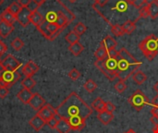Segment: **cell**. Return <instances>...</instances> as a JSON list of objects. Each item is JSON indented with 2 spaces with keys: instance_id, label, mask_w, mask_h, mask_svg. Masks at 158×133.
I'll return each instance as SVG.
<instances>
[{
  "instance_id": "cell-38",
  "label": "cell",
  "mask_w": 158,
  "mask_h": 133,
  "mask_svg": "<svg viewBox=\"0 0 158 133\" xmlns=\"http://www.w3.org/2000/svg\"><path fill=\"white\" fill-rule=\"evenodd\" d=\"M81 72L77 69H72L69 73H68V76L72 80V81H77L80 77H81Z\"/></svg>"
},
{
  "instance_id": "cell-50",
  "label": "cell",
  "mask_w": 158,
  "mask_h": 133,
  "mask_svg": "<svg viewBox=\"0 0 158 133\" xmlns=\"http://www.w3.org/2000/svg\"><path fill=\"white\" fill-rule=\"evenodd\" d=\"M36 5H38V6H40L41 5H43L44 4V2L45 1V0H32Z\"/></svg>"
},
{
  "instance_id": "cell-46",
  "label": "cell",
  "mask_w": 158,
  "mask_h": 133,
  "mask_svg": "<svg viewBox=\"0 0 158 133\" xmlns=\"http://www.w3.org/2000/svg\"><path fill=\"white\" fill-rule=\"evenodd\" d=\"M109 0H94V5H98L100 6H104L108 3Z\"/></svg>"
},
{
  "instance_id": "cell-40",
  "label": "cell",
  "mask_w": 158,
  "mask_h": 133,
  "mask_svg": "<svg viewBox=\"0 0 158 133\" xmlns=\"http://www.w3.org/2000/svg\"><path fill=\"white\" fill-rule=\"evenodd\" d=\"M148 17H149V14H148V11H147V7H146V6H144L141 7V8H140V10H139V18H138V19H141V18L145 19V18H148Z\"/></svg>"
},
{
  "instance_id": "cell-24",
  "label": "cell",
  "mask_w": 158,
  "mask_h": 133,
  "mask_svg": "<svg viewBox=\"0 0 158 133\" xmlns=\"http://www.w3.org/2000/svg\"><path fill=\"white\" fill-rule=\"evenodd\" d=\"M56 130L58 131V133H69L70 131H72L69 121L66 119H63V118H61L58 121Z\"/></svg>"
},
{
  "instance_id": "cell-8",
  "label": "cell",
  "mask_w": 158,
  "mask_h": 133,
  "mask_svg": "<svg viewBox=\"0 0 158 133\" xmlns=\"http://www.w3.org/2000/svg\"><path fill=\"white\" fill-rule=\"evenodd\" d=\"M19 78H20V74L18 72V70L15 71L6 70L0 79V86L10 88L19 80Z\"/></svg>"
},
{
  "instance_id": "cell-34",
  "label": "cell",
  "mask_w": 158,
  "mask_h": 133,
  "mask_svg": "<svg viewBox=\"0 0 158 133\" xmlns=\"http://www.w3.org/2000/svg\"><path fill=\"white\" fill-rule=\"evenodd\" d=\"M10 44H11V47H12L13 49L17 50V51H19L21 48L24 47V42H23L21 39H19V38H15V39L11 42Z\"/></svg>"
},
{
  "instance_id": "cell-12",
  "label": "cell",
  "mask_w": 158,
  "mask_h": 133,
  "mask_svg": "<svg viewBox=\"0 0 158 133\" xmlns=\"http://www.w3.org/2000/svg\"><path fill=\"white\" fill-rule=\"evenodd\" d=\"M31 12L27 8V7H22L21 10L18 13V15L16 16L17 21L19 23V25H21L22 27H27L31 21H30V17H31Z\"/></svg>"
},
{
  "instance_id": "cell-39",
  "label": "cell",
  "mask_w": 158,
  "mask_h": 133,
  "mask_svg": "<svg viewBox=\"0 0 158 133\" xmlns=\"http://www.w3.org/2000/svg\"><path fill=\"white\" fill-rule=\"evenodd\" d=\"M115 110H116V106H115V105H114L112 102L108 101V102H106V103H105L104 111H106V112H108V113H112V114H113Z\"/></svg>"
},
{
  "instance_id": "cell-31",
  "label": "cell",
  "mask_w": 158,
  "mask_h": 133,
  "mask_svg": "<svg viewBox=\"0 0 158 133\" xmlns=\"http://www.w3.org/2000/svg\"><path fill=\"white\" fill-rule=\"evenodd\" d=\"M83 88L88 92V93H94L97 89V84L93 80H87L86 82L83 84Z\"/></svg>"
},
{
  "instance_id": "cell-47",
  "label": "cell",
  "mask_w": 158,
  "mask_h": 133,
  "mask_svg": "<svg viewBox=\"0 0 158 133\" xmlns=\"http://www.w3.org/2000/svg\"><path fill=\"white\" fill-rule=\"evenodd\" d=\"M151 114H152V116H155V117H157L158 118V107L154 106L151 109Z\"/></svg>"
},
{
  "instance_id": "cell-36",
  "label": "cell",
  "mask_w": 158,
  "mask_h": 133,
  "mask_svg": "<svg viewBox=\"0 0 158 133\" xmlns=\"http://www.w3.org/2000/svg\"><path fill=\"white\" fill-rule=\"evenodd\" d=\"M61 118L56 114V116L55 117H53L51 119H49L47 122H46V125L50 128V129H52V130H56V126H57V123H58V121L60 120Z\"/></svg>"
},
{
  "instance_id": "cell-17",
  "label": "cell",
  "mask_w": 158,
  "mask_h": 133,
  "mask_svg": "<svg viewBox=\"0 0 158 133\" xmlns=\"http://www.w3.org/2000/svg\"><path fill=\"white\" fill-rule=\"evenodd\" d=\"M68 121H69L72 131H81L86 126V120H84L82 118H71Z\"/></svg>"
},
{
  "instance_id": "cell-26",
  "label": "cell",
  "mask_w": 158,
  "mask_h": 133,
  "mask_svg": "<svg viewBox=\"0 0 158 133\" xmlns=\"http://www.w3.org/2000/svg\"><path fill=\"white\" fill-rule=\"evenodd\" d=\"M107 55H108V52H107V50L106 49V47L104 46V44H103L102 42H101L99 47L97 48L96 52L94 53V56L96 57L97 60L101 61V60L106 59V58L107 57Z\"/></svg>"
},
{
  "instance_id": "cell-23",
  "label": "cell",
  "mask_w": 158,
  "mask_h": 133,
  "mask_svg": "<svg viewBox=\"0 0 158 133\" xmlns=\"http://www.w3.org/2000/svg\"><path fill=\"white\" fill-rule=\"evenodd\" d=\"M0 20L8 22V23H10V24H14V22L17 21V19H16V16H15L14 14H12V13L6 8V9H5V10L0 14Z\"/></svg>"
},
{
  "instance_id": "cell-41",
  "label": "cell",
  "mask_w": 158,
  "mask_h": 133,
  "mask_svg": "<svg viewBox=\"0 0 158 133\" xmlns=\"http://www.w3.org/2000/svg\"><path fill=\"white\" fill-rule=\"evenodd\" d=\"M148 3H149L148 0H135V2H134V4H133V6L140 9L141 7L146 6Z\"/></svg>"
},
{
  "instance_id": "cell-14",
  "label": "cell",
  "mask_w": 158,
  "mask_h": 133,
  "mask_svg": "<svg viewBox=\"0 0 158 133\" xmlns=\"http://www.w3.org/2000/svg\"><path fill=\"white\" fill-rule=\"evenodd\" d=\"M29 124H30V126H31L34 131H41V130L46 125V122H45L40 116H38V115L36 114L35 116H33V117L30 119Z\"/></svg>"
},
{
  "instance_id": "cell-57",
  "label": "cell",
  "mask_w": 158,
  "mask_h": 133,
  "mask_svg": "<svg viewBox=\"0 0 158 133\" xmlns=\"http://www.w3.org/2000/svg\"><path fill=\"white\" fill-rule=\"evenodd\" d=\"M154 1H156V2H158V0H154Z\"/></svg>"
},
{
  "instance_id": "cell-28",
  "label": "cell",
  "mask_w": 158,
  "mask_h": 133,
  "mask_svg": "<svg viewBox=\"0 0 158 133\" xmlns=\"http://www.w3.org/2000/svg\"><path fill=\"white\" fill-rule=\"evenodd\" d=\"M122 29L125 33L131 34L136 30V24L131 20H127L125 23L122 24Z\"/></svg>"
},
{
  "instance_id": "cell-29",
  "label": "cell",
  "mask_w": 158,
  "mask_h": 133,
  "mask_svg": "<svg viewBox=\"0 0 158 133\" xmlns=\"http://www.w3.org/2000/svg\"><path fill=\"white\" fill-rule=\"evenodd\" d=\"M80 39H81V36L78 35L74 31H69V32L66 35V37H65V40H66L69 44L78 43V42L80 41Z\"/></svg>"
},
{
  "instance_id": "cell-56",
  "label": "cell",
  "mask_w": 158,
  "mask_h": 133,
  "mask_svg": "<svg viewBox=\"0 0 158 133\" xmlns=\"http://www.w3.org/2000/svg\"><path fill=\"white\" fill-rule=\"evenodd\" d=\"M3 2H4V0H0V6H1L2 4H3Z\"/></svg>"
},
{
  "instance_id": "cell-45",
  "label": "cell",
  "mask_w": 158,
  "mask_h": 133,
  "mask_svg": "<svg viewBox=\"0 0 158 133\" xmlns=\"http://www.w3.org/2000/svg\"><path fill=\"white\" fill-rule=\"evenodd\" d=\"M18 2L22 7H27L29 6V4L31 2V0H18Z\"/></svg>"
},
{
  "instance_id": "cell-16",
  "label": "cell",
  "mask_w": 158,
  "mask_h": 133,
  "mask_svg": "<svg viewBox=\"0 0 158 133\" xmlns=\"http://www.w3.org/2000/svg\"><path fill=\"white\" fill-rule=\"evenodd\" d=\"M13 31H14L13 24L0 20V36L2 38H4V39L6 38Z\"/></svg>"
},
{
  "instance_id": "cell-51",
  "label": "cell",
  "mask_w": 158,
  "mask_h": 133,
  "mask_svg": "<svg viewBox=\"0 0 158 133\" xmlns=\"http://www.w3.org/2000/svg\"><path fill=\"white\" fill-rule=\"evenodd\" d=\"M127 5H131V6H133V4H134V2H135V0H123Z\"/></svg>"
},
{
  "instance_id": "cell-32",
  "label": "cell",
  "mask_w": 158,
  "mask_h": 133,
  "mask_svg": "<svg viewBox=\"0 0 158 133\" xmlns=\"http://www.w3.org/2000/svg\"><path fill=\"white\" fill-rule=\"evenodd\" d=\"M21 8H22V6L19 4L18 1H17V2H12V3L8 6V7H7V9H8L12 14H14L15 16L18 15V13L21 10Z\"/></svg>"
},
{
  "instance_id": "cell-35",
  "label": "cell",
  "mask_w": 158,
  "mask_h": 133,
  "mask_svg": "<svg viewBox=\"0 0 158 133\" xmlns=\"http://www.w3.org/2000/svg\"><path fill=\"white\" fill-rule=\"evenodd\" d=\"M86 30H87V27L82 23V22H79V23H77L75 26H74V28H73V31L78 34V35H82L85 31H86Z\"/></svg>"
},
{
  "instance_id": "cell-54",
  "label": "cell",
  "mask_w": 158,
  "mask_h": 133,
  "mask_svg": "<svg viewBox=\"0 0 158 133\" xmlns=\"http://www.w3.org/2000/svg\"><path fill=\"white\" fill-rule=\"evenodd\" d=\"M125 133H136V131H133L132 129H131V130H129L128 131H126Z\"/></svg>"
},
{
  "instance_id": "cell-3",
  "label": "cell",
  "mask_w": 158,
  "mask_h": 133,
  "mask_svg": "<svg viewBox=\"0 0 158 133\" xmlns=\"http://www.w3.org/2000/svg\"><path fill=\"white\" fill-rule=\"evenodd\" d=\"M37 10L43 15L44 20L49 23H55L58 16L63 13L72 14L60 0H45Z\"/></svg>"
},
{
  "instance_id": "cell-5",
  "label": "cell",
  "mask_w": 158,
  "mask_h": 133,
  "mask_svg": "<svg viewBox=\"0 0 158 133\" xmlns=\"http://www.w3.org/2000/svg\"><path fill=\"white\" fill-rule=\"evenodd\" d=\"M139 48L149 61L154 60L158 55V38L155 34L146 36L139 44Z\"/></svg>"
},
{
  "instance_id": "cell-4",
  "label": "cell",
  "mask_w": 158,
  "mask_h": 133,
  "mask_svg": "<svg viewBox=\"0 0 158 133\" xmlns=\"http://www.w3.org/2000/svg\"><path fill=\"white\" fill-rule=\"evenodd\" d=\"M94 66L111 81L118 78L117 67H118V51L116 49L108 51L107 57L104 60H96Z\"/></svg>"
},
{
  "instance_id": "cell-19",
  "label": "cell",
  "mask_w": 158,
  "mask_h": 133,
  "mask_svg": "<svg viewBox=\"0 0 158 133\" xmlns=\"http://www.w3.org/2000/svg\"><path fill=\"white\" fill-rule=\"evenodd\" d=\"M44 19L43 15H42L38 10H36V11H34V12H31V17H30V21H31V23H32L36 28H38V27L44 22Z\"/></svg>"
},
{
  "instance_id": "cell-18",
  "label": "cell",
  "mask_w": 158,
  "mask_h": 133,
  "mask_svg": "<svg viewBox=\"0 0 158 133\" xmlns=\"http://www.w3.org/2000/svg\"><path fill=\"white\" fill-rule=\"evenodd\" d=\"M97 118H98V120H99L102 124H104V125H108V124L114 119V114L108 113V112H106V111H103V112L98 113Z\"/></svg>"
},
{
  "instance_id": "cell-37",
  "label": "cell",
  "mask_w": 158,
  "mask_h": 133,
  "mask_svg": "<svg viewBox=\"0 0 158 133\" xmlns=\"http://www.w3.org/2000/svg\"><path fill=\"white\" fill-rule=\"evenodd\" d=\"M115 90H116L118 94H123V93L127 90V85H126L125 81H119L118 83H116V85H115Z\"/></svg>"
},
{
  "instance_id": "cell-1",
  "label": "cell",
  "mask_w": 158,
  "mask_h": 133,
  "mask_svg": "<svg viewBox=\"0 0 158 133\" xmlns=\"http://www.w3.org/2000/svg\"><path fill=\"white\" fill-rule=\"evenodd\" d=\"M56 113L60 118L66 120L75 118L86 120L93 114V108L77 93L72 92L56 108Z\"/></svg>"
},
{
  "instance_id": "cell-6",
  "label": "cell",
  "mask_w": 158,
  "mask_h": 133,
  "mask_svg": "<svg viewBox=\"0 0 158 133\" xmlns=\"http://www.w3.org/2000/svg\"><path fill=\"white\" fill-rule=\"evenodd\" d=\"M37 29L48 41H54L63 31V29H59L55 23H49L45 20Z\"/></svg>"
},
{
  "instance_id": "cell-44",
  "label": "cell",
  "mask_w": 158,
  "mask_h": 133,
  "mask_svg": "<svg viewBox=\"0 0 158 133\" xmlns=\"http://www.w3.org/2000/svg\"><path fill=\"white\" fill-rule=\"evenodd\" d=\"M38 5H36L32 0H31V2L29 4V6H27V8L31 11V12H34V11H36L37 9H38Z\"/></svg>"
},
{
  "instance_id": "cell-20",
  "label": "cell",
  "mask_w": 158,
  "mask_h": 133,
  "mask_svg": "<svg viewBox=\"0 0 158 133\" xmlns=\"http://www.w3.org/2000/svg\"><path fill=\"white\" fill-rule=\"evenodd\" d=\"M132 80L135 84L137 85H142L147 81V76L143 71L137 70L132 74Z\"/></svg>"
},
{
  "instance_id": "cell-53",
  "label": "cell",
  "mask_w": 158,
  "mask_h": 133,
  "mask_svg": "<svg viewBox=\"0 0 158 133\" xmlns=\"http://www.w3.org/2000/svg\"><path fill=\"white\" fill-rule=\"evenodd\" d=\"M153 132L154 133H158V126H156L154 129H153Z\"/></svg>"
},
{
  "instance_id": "cell-55",
  "label": "cell",
  "mask_w": 158,
  "mask_h": 133,
  "mask_svg": "<svg viewBox=\"0 0 158 133\" xmlns=\"http://www.w3.org/2000/svg\"><path fill=\"white\" fill-rule=\"evenodd\" d=\"M69 2H70V3H76L78 0H68Z\"/></svg>"
},
{
  "instance_id": "cell-9",
  "label": "cell",
  "mask_w": 158,
  "mask_h": 133,
  "mask_svg": "<svg viewBox=\"0 0 158 133\" xmlns=\"http://www.w3.org/2000/svg\"><path fill=\"white\" fill-rule=\"evenodd\" d=\"M1 64L4 66L6 70H9V71L18 70V69L21 66V63L12 55H7L1 61Z\"/></svg>"
},
{
  "instance_id": "cell-48",
  "label": "cell",
  "mask_w": 158,
  "mask_h": 133,
  "mask_svg": "<svg viewBox=\"0 0 158 133\" xmlns=\"http://www.w3.org/2000/svg\"><path fill=\"white\" fill-rule=\"evenodd\" d=\"M151 105L152 106H156L158 107V94L156 96H155L154 97V99L152 100V102H151Z\"/></svg>"
},
{
  "instance_id": "cell-2",
  "label": "cell",
  "mask_w": 158,
  "mask_h": 133,
  "mask_svg": "<svg viewBox=\"0 0 158 133\" xmlns=\"http://www.w3.org/2000/svg\"><path fill=\"white\" fill-rule=\"evenodd\" d=\"M141 66L142 62L138 61L126 48L123 47L118 51L117 76L119 81H127Z\"/></svg>"
},
{
  "instance_id": "cell-25",
  "label": "cell",
  "mask_w": 158,
  "mask_h": 133,
  "mask_svg": "<svg viewBox=\"0 0 158 133\" xmlns=\"http://www.w3.org/2000/svg\"><path fill=\"white\" fill-rule=\"evenodd\" d=\"M68 49H69V52H71V54H72L73 56H79L82 53V51L84 50V46H83L80 42H78V43L69 44V46Z\"/></svg>"
},
{
  "instance_id": "cell-13",
  "label": "cell",
  "mask_w": 158,
  "mask_h": 133,
  "mask_svg": "<svg viewBox=\"0 0 158 133\" xmlns=\"http://www.w3.org/2000/svg\"><path fill=\"white\" fill-rule=\"evenodd\" d=\"M39 71V66L33 61H28L22 68V74L25 77H31Z\"/></svg>"
},
{
  "instance_id": "cell-42",
  "label": "cell",
  "mask_w": 158,
  "mask_h": 133,
  "mask_svg": "<svg viewBox=\"0 0 158 133\" xmlns=\"http://www.w3.org/2000/svg\"><path fill=\"white\" fill-rule=\"evenodd\" d=\"M9 94V88L6 87H1L0 86V98L5 99Z\"/></svg>"
},
{
  "instance_id": "cell-33",
  "label": "cell",
  "mask_w": 158,
  "mask_h": 133,
  "mask_svg": "<svg viewBox=\"0 0 158 133\" xmlns=\"http://www.w3.org/2000/svg\"><path fill=\"white\" fill-rule=\"evenodd\" d=\"M109 24L111 25V31L114 35L116 36H121L123 34H125L123 29H122V25H119V24H115V25H112L110 22Z\"/></svg>"
},
{
  "instance_id": "cell-7",
  "label": "cell",
  "mask_w": 158,
  "mask_h": 133,
  "mask_svg": "<svg viewBox=\"0 0 158 133\" xmlns=\"http://www.w3.org/2000/svg\"><path fill=\"white\" fill-rule=\"evenodd\" d=\"M128 102L137 111H141L145 106L149 105V99H148V97L141 90H137L128 99Z\"/></svg>"
},
{
  "instance_id": "cell-49",
  "label": "cell",
  "mask_w": 158,
  "mask_h": 133,
  "mask_svg": "<svg viewBox=\"0 0 158 133\" xmlns=\"http://www.w3.org/2000/svg\"><path fill=\"white\" fill-rule=\"evenodd\" d=\"M5 71H6V69H5V68H4V66L0 63V79H1V77L3 76V74H4Z\"/></svg>"
},
{
  "instance_id": "cell-43",
  "label": "cell",
  "mask_w": 158,
  "mask_h": 133,
  "mask_svg": "<svg viewBox=\"0 0 158 133\" xmlns=\"http://www.w3.org/2000/svg\"><path fill=\"white\" fill-rule=\"evenodd\" d=\"M6 50H7L6 44L2 40H0V57L6 52Z\"/></svg>"
},
{
  "instance_id": "cell-30",
  "label": "cell",
  "mask_w": 158,
  "mask_h": 133,
  "mask_svg": "<svg viewBox=\"0 0 158 133\" xmlns=\"http://www.w3.org/2000/svg\"><path fill=\"white\" fill-rule=\"evenodd\" d=\"M36 84V81L31 78V77H25L24 80H22L21 81V85L24 89H28L31 90L32 89Z\"/></svg>"
},
{
  "instance_id": "cell-10",
  "label": "cell",
  "mask_w": 158,
  "mask_h": 133,
  "mask_svg": "<svg viewBox=\"0 0 158 133\" xmlns=\"http://www.w3.org/2000/svg\"><path fill=\"white\" fill-rule=\"evenodd\" d=\"M56 108H54L50 104H46L44 107H42L38 112L37 115L40 116L45 122L51 119L53 117L56 116Z\"/></svg>"
},
{
  "instance_id": "cell-15",
  "label": "cell",
  "mask_w": 158,
  "mask_h": 133,
  "mask_svg": "<svg viewBox=\"0 0 158 133\" xmlns=\"http://www.w3.org/2000/svg\"><path fill=\"white\" fill-rule=\"evenodd\" d=\"M33 94L31 92V90L28 89H21L18 94H17V98L24 105H29V102L31 101V97H32Z\"/></svg>"
},
{
  "instance_id": "cell-27",
  "label": "cell",
  "mask_w": 158,
  "mask_h": 133,
  "mask_svg": "<svg viewBox=\"0 0 158 133\" xmlns=\"http://www.w3.org/2000/svg\"><path fill=\"white\" fill-rule=\"evenodd\" d=\"M105 103L104 100L101 98V97H97L93 103H92V108L94 109L95 111H97L98 113L100 112H103L104 111V108H105Z\"/></svg>"
},
{
  "instance_id": "cell-21",
  "label": "cell",
  "mask_w": 158,
  "mask_h": 133,
  "mask_svg": "<svg viewBox=\"0 0 158 133\" xmlns=\"http://www.w3.org/2000/svg\"><path fill=\"white\" fill-rule=\"evenodd\" d=\"M146 7H147L149 17L151 19H156L158 17V2L156 1L149 2L146 5Z\"/></svg>"
},
{
  "instance_id": "cell-58",
  "label": "cell",
  "mask_w": 158,
  "mask_h": 133,
  "mask_svg": "<svg viewBox=\"0 0 158 133\" xmlns=\"http://www.w3.org/2000/svg\"><path fill=\"white\" fill-rule=\"evenodd\" d=\"M1 61H2V60H1V58H0V63H1Z\"/></svg>"
},
{
  "instance_id": "cell-22",
  "label": "cell",
  "mask_w": 158,
  "mask_h": 133,
  "mask_svg": "<svg viewBox=\"0 0 158 133\" xmlns=\"http://www.w3.org/2000/svg\"><path fill=\"white\" fill-rule=\"evenodd\" d=\"M102 44H104V46L106 47V49L107 50V52L116 49V47L118 45L117 41L113 37H111L109 35H107V36H106L104 38V40L102 41Z\"/></svg>"
},
{
  "instance_id": "cell-11",
  "label": "cell",
  "mask_w": 158,
  "mask_h": 133,
  "mask_svg": "<svg viewBox=\"0 0 158 133\" xmlns=\"http://www.w3.org/2000/svg\"><path fill=\"white\" fill-rule=\"evenodd\" d=\"M46 105V102L45 100L43 98V96L38 94V93H35L33 94L31 101L29 102V106L35 111H39L42 107H44V106Z\"/></svg>"
},
{
  "instance_id": "cell-52",
  "label": "cell",
  "mask_w": 158,
  "mask_h": 133,
  "mask_svg": "<svg viewBox=\"0 0 158 133\" xmlns=\"http://www.w3.org/2000/svg\"><path fill=\"white\" fill-rule=\"evenodd\" d=\"M154 90L158 94V81H156V82L155 83V85H154Z\"/></svg>"
}]
</instances>
